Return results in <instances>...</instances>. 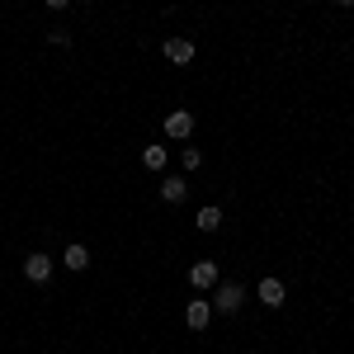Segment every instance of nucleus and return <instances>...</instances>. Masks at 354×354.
<instances>
[{"mask_svg": "<svg viewBox=\"0 0 354 354\" xmlns=\"http://www.w3.org/2000/svg\"><path fill=\"white\" fill-rule=\"evenodd\" d=\"M189 133H194V113H189V109H170V113H165V137L185 142Z\"/></svg>", "mask_w": 354, "mask_h": 354, "instance_id": "1", "label": "nucleus"}, {"mask_svg": "<svg viewBox=\"0 0 354 354\" xmlns=\"http://www.w3.org/2000/svg\"><path fill=\"white\" fill-rule=\"evenodd\" d=\"M241 302H245L241 283H218V293H213V307H218V312H236Z\"/></svg>", "mask_w": 354, "mask_h": 354, "instance_id": "2", "label": "nucleus"}, {"mask_svg": "<svg viewBox=\"0 0 354 354\" xmlns=\"http://www.w3.org/2000/svg\"><path fill=\"white\" fill-rule=\"evenodd\" d=\"M24 279L28 283H48L53 279V255H24Z\"/></svg>", "mask_w": 354, "mask_h": 354, "instance_id": "3", "label": "nucleus"}, {"mask_svg": "<svg viewBox=\"0 0 354 354\" xmlns=\"http://www.w3.org/2000/svg\"><path fill=\"white\" fill-rule=\"evenodd\" d=\"M189 283L194 288H218V265H213V260H194L189 265Z\"/></svg>", "mask_w": 354, "mask_h": 354, "instance_id": "4", "label": "nucleus"}, {"mask_svg": "<svg viewBox=\"0 0 354 354\" xmlns=\"http://www.w3.org/2000/svg\"><path fill=\"white\" fill-rule=\"evenodd\" d=\"M185 322H189V330H208V322H213V302L194 298L189 307H185Z\"/></svg>", "mask_w": 354, "mask_h": 354, "instance_id": "5", "label": "nucleus"}, {"mask_svg": "<svg viewBox=\"0 0 354 354\" xmlns=\"http://www.w3.org/2000/svg\"><path fill=\"white\" fill-rule=\"evenodd\" d=\"M255 298L265 302V307H283V298H288V293H283V283H279V279H260Z\"/></svg>", "mask_w": 354, "mask_h": 354, "instance_id": "6", "label": "nucleus"}, {"mask_svg": "<svg viewBox=\"0 0 354 354\" xmlns=\"http://www.w3.org/2000/svg\"><path fill=\"white\" fill-rule=\"evenodd\" d=\"M165 57H170L175 66H189L194 62V43L189 38H170V43H165Z\"/></svg>", "mask_w": 354, "mask_h": 354, "instance_id": "7", "label": "nucleus"}, {"mask_svg": "<svg viewBox=\"0 0 354 354\" xmlns=\"http://www.w3.org/2000/svg\"><path fill=\"white\" fill-rule=\"evenodd\" d=\"M62 265H66L71 274H81L85 265H90V250H85L81 241H76V245H66V250H62Z\"/></svg>", "mask_w": 354, "mask_h": 354, "instance_id": "8", "label": "nucleus"}, {"mask_svg": "<svg viewBox=\"0 0 354 354\" xmlns=\"http://www.w3.org/2000/svg\"><path fill=\"white\" fill-rule=\"evenodd\" d=\"M165 161H170V151H165L161 142H151V147L142 151V165H147V170H165Z\"/></svg>", "mask_w": 354, "mask_h": 354, "instance_id": "9", "label": "nucleus"}, {"mask_svg": "<svg viewBox=\"0 0 354 354\" xmlns=\"http://www.w3.org/2000/svg\"><path fill=\"white\" fill-rule=\"evenodd\" d=\"M194 222H198V232H218V227H222V208H218V203H208V208H198V218H194Z\"/></svg>", "mask_w": 354, "mask_h": 354, "instance_id": "10", "label": "nucleus"}, {"mask_svg": "<svg viewBox=\"0 0 354 354\" xmlns=\"http://www.w3.org/2000/svg\"><path fill=\"white\" fill-rule=\"evenodd\" d=\"M161 198H165V203H180V198H185V180H165Z\"/></svg>", "mask_w": 354, "mask_h": 354, "instance_id": "11", "label": "nucleus"}, {"mask_svg": "<svg viewBox=\"0 0 354 354\" xmlns=\"http://www.w3.org/2000/svg\"><path fill=\"white\" fill-rule=\"evenodd\" d=\"M203 165V151L198 147H185V170H198Z\"/></svg>", "mask_w": 354, "mask_h": 354, "instance_id": "12", "label": "nucleus"}, {"mask_svg": "<svg viewBox=\"0 0 354 354\" xmlns=\"http://www.w3.org/2000/svg\"><path fill=\"white\" fill-rule=\"evenodd\" d=\"M43 5H53V10H66V5H71V0H43Z\"/></svg>", "mask_w": 354, "mask_h": 354, "instance_id": "13", "label": "nucleus"}, {"mask_svg": "<svg viewBox=\"0 0 354 354\" xmlns=\"http://www.w3.org/2000/svg\"><path fill=\"white\" fill-rule=\"evenodd\" d=\"M335 5H354V0H335Z\"/></svg>", "mask_w": 354, "mask_h": 354, "instance_id": "14", "label": "nucleus"}]
</instances>
